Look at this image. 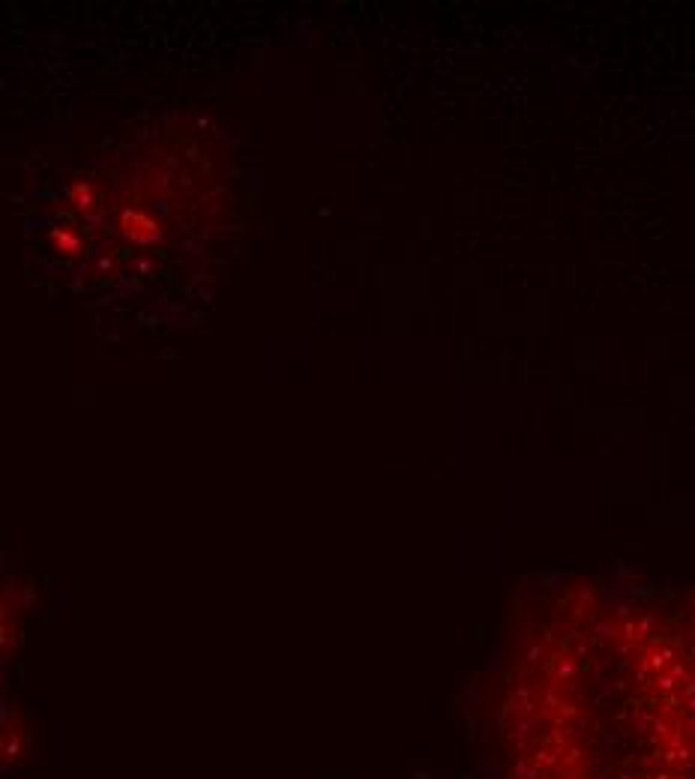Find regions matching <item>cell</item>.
<instances>
[{
	"label": "cell",
	"instance_id": "1",
	"mask_svg": "<svg viewBox=\"0 0 695 779\" xmlns=\"http://www.w3.org/2000/svg\"><path fill=\"white\" fill-rule=\"evenodd\" d=\"M477 779H695V633L657 594L576 585L468 702Z\"/></svg>",
	"mask_w": 695,
	"mask_h": 779
},
{
	"label": "cell",
	"instance_id": "2",
	"mask_svg": "<svg viewBox=\"0 0 695 779\" xmlns=\"http://www.w3.org/2000/svg\"><path fill=\"white\" fill-rule=\"evenodd\" d=\"M21 741L18 729V714L9 699V684H6V630H3V612H0V774L15 762Z\"/></svg>",
	"mask_w": 695,
	"mask_h": 779
}]
</instances>
